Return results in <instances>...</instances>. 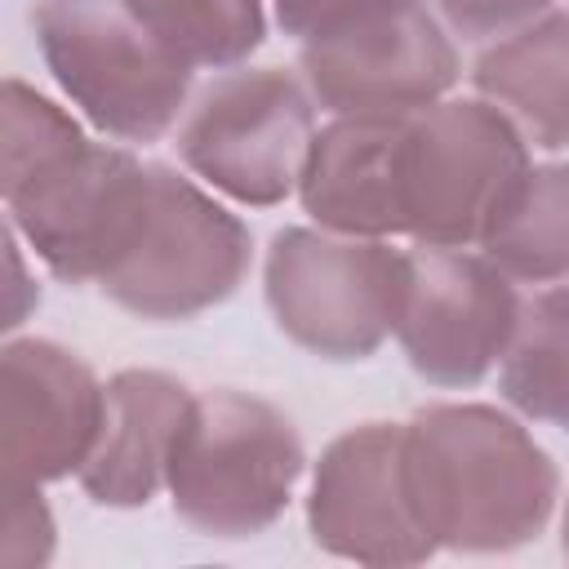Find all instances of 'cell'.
I'll return each mask as SVG.
<instances>
[{"mask_svg":"<svg viewBox=\"0 0 569 569\" xmlns=\"http://www.w3.org/2000/svg\"><path fill=\"white\" fill-rule=\"evenodd\" d=\"M302 471V436L271 400L249 391H204L191 396L164 489L182 525L236 542L258 538L284 516Z\"/></svg>","mask_w":569,"mask_h":569,"instance_id":"obj_3","label":"cell"},{"mask_svg":"<svg viewBox=\"0 0 569 569\" xmlns=\"http://www.w3.org/2000/svg\"><path fill=\"white\" fill-rule=\"evenodd\" d=\"M560 551L569 560V498H565V516H560Z\"/></svg>","mask_w":569,"mask_h":569,"instance_id":"obj_22","label":"cell"},{"mask_svg":"<svg viewBox=\"0 0 569 569\" xmlns=\"http://www.w3.org/2000/svg\"><path fill=\"white\" fill-rule=\"evenodd\" d=\"M151 36L196 67H240L267 40L262 0H129Z\"/></svg>","mask_w":569,"mask_h":569,"instance_id":"obj_18","label":"cell"},{"mask_svg":"<svg viewBox=\"0 0 569 569\" xmlns=\"http://www.w3.org/2000/svg\"><path fill=\"white\" fill-rule=\"evenodd\" d=\"M253 262L249 227L164 160H147L138 222L98 289L138 320H191L227 302Z\"/></svg>","mask_w":569,"mask_h":569,"instance_id":"obj_6","label":"cell"},{"mask_svg":"<svg viewBox=\"0 0 569 569\" xmlns=\"http://www.w3.org/2000/svg\"><path fill=\"white\" fill-rule=\"evenodd\" d=\"M9 511H4V547L0 560L9 569H36L53 556V516L40 489H4Z\"/></svg>","mask_w":569,"mask_h":569,"instance_id":"obj_19","label":"cell"},{"mask_svg":"<svg viewBox=\"0 0 569 569\" xmlns=\"http://www.w3.org/2000/svg\"><path fill=\"white\" fill-rule=\"evenodd\" d=\"M405 284L409 253L325 227H280L262 258V298L276 329L333 365L369 360L396 333Z\"/></svg>","mask_w":569,"mask_h":569,"instance_id":"obj_7","label":"cell"},{"mask_svg":"<svg viewBox=\"0 0 569 569\" xmlns=\"http://www.w3.org/2000/svg\"><path fill=\"white\" fill-rule=\"evenodd\" d=\"M480 253L525 284L569 280V160L529 164L485 231Z\"/></svg>","mask_w":569,"mask_h":569,"instance_id":"obj_16","label":"cell"},{"mask_svg":"<svg viewBox=\"0 0 569 569\" xmlns=\"http://www.w3.org/2000/svg\"><path fill=\"white\" fill-rule=\"evenodd\" d=\"M107 382L53 338H9L0 351L4 489H44L84 467L102 427Z\"/></svg>","mask_w":569,"mask_h":569,"instance_id":"obj_12","label":"cell"},{"mask_svg":"<svg viewBox=\"0 0 569 569\" xmlns=\"http://www.w3.org/2000/svg\"><path fill=\"white\" fill-rule=\"evenodd\" d=\"M187 409H191V391L173 373L120 369L116 378H107L102 427L84 467L76 471L80 489L98 507H116V511L147 507L169 480V458Z\"/></svg>","mask_w":569,"mask_h":569,"instance_id":"obj_13","label":"cell"},{"mask_svg":"<svg viewBox=\"0 0 569 569\" xmlns=\"http://www.w3.org/2000/svg\"><path fill=\"white\" fill-rule=\"evenodd\" d=\"M302 84L333 116H413L458 84V53L422 0H396L298 49Z\"/></svg>","mask_w":569,"mask_h":569,"instance_id":"obj_10","label":"cell"},{"mask_svg":"<svg viewBox=\"0 0 569 569\" xmlns=\"http://www.w3.org/2000/svg\"><path fill=\"white\" fill-rule=\"evenodd\" d=\"M405 116H333L316 129L298 200L316 227L338 236H400L396 151Z\"/></svg>","mask_w":569,"mask_h":569,"instance_id":"obj_14","label":"cell"},{"mask_svg":"<svg viewBox=\"0 0 569 569\" xmlns=\"http://www.w3.org/2000/svg\"><path fill=\"white\" fill-rule=\"evenodd\" d=\"M502 400L547 427L569 431V284L520 302L511 342L498 360Z\"/></svg>","mask_w":569,"mask_h":569,"instance_id":"obj_17","label":"cell"},{"mask_svg":"<svg viewBox=\"0 0 569 569\" xmlns=\"http://www.w3.org/2000/svg\"><path fill=\"white\" fill-rule=\"evenodd\" d=\"M440 22L462 40H502L525 22L542 18L551 0H431Z\"/></svg>","mask_w":569,"mask_h":569,"instance_id":"obj_20","label":"cell"},{"mask_svg":"<svg viewBox=\"0 0 569 569\" xmlns=\"http://www.w3.org/2000/svg\"><path fill=\"white\" fill-rule=\"evenodd\" d=\"M427 529L445 551L502 556L533 542L560 498L551 453L493 405H427L405 422Z\"/></svg>","mask_w":569,"mask_h":569,"instance_id":"obj_2","label":"cell"},{"mask_svg":"<svg viewBox=\"0 0 569 569\" xmlns=\"http://www.w3.org/2000/svg\"><path fill=\"white\" fill-rule=\"evenodd\" d=\"M520 298L485 253L409 249V284L396 320L409 369L431 387H476L502 360Z\"/></svg>","mask_w":569,"mask_h":569,"instance_id":"obj_11","label":"cell"},{"mask_svg":"<svg viewBox=\"0 0 569 569\" xmlns=\"http://www.w3.org/2000/svg\"><path fill=\"white\" fill-rule=\"evenodd\" d=\"M316 142V98L284 67L227 71L196 93L178 129L182 164L249 209L298 191Z\"/></svg>","mask_w":569,"mask_h":569,"instance_id":"obj_8","label":"cell"},{"mask_svg":"<svg viewBox=\"0 0 569 569\" xmlns=\"http://www.w3.org/2000/svg\"><path fill=\"white\" fill-rule=\"evenodd\" d=\"M396 0H276V22L284 36H293L298 44L307 40H320L365 13H378Z\"/></svg>","mask_w":569,"mask_h":569,"instance_id":"obj_21","label":"cell"},{"mask_svg":"<svg viewBox=\"0 0 569 569\" xmlns=\"http://www.w3.org/2000/svg\"><path fill=\"white\" fill-rule=\"evenodd\" d=\"M525 173L529 142L493 102L440 98L400 124V236L427 249H471Z\"/></svg>","mask_w":569,"mask_h":569,"instance_id":"obj_5","label":"cell"},{"mask_svg":"<svg viewBox=\"0 0 569 569\" xmlns=\"http://www.w3.org/2000/svg\"><path fill=\"white\" fill-rule=\"evenodd\" d=\"M31 27L58 89L107 138L160 142L187 111L191 67L129 0H40Z\"/></svg>","mask_w":569,"mask_h":569,"instance_id":"obj_4","label":"cell"},{"mask_svg":"<svg viewBox=\"0 0 569 569\" xmlns=\"http://www.w3.org/2000/svg\"><path fill=\"white\" fill-rule=\"evenodd\" d=\"M311 542L356 565H422L440 551L422 520L405 422H360L333 436L311 471L307 493Z\"/></svg>","mask_w":569,"mask_h":569,"instance_id":"obj_9","label":"cell"},{"mask_svg":"<svg viewBox=\"0 0 569 569\" xmlns=\"http://www.w3.org/2000/svg\"><path fill=\"white\" fill-rule=\"evenodd\" d=\"M471 84L525 133L529 147H569V9H547L520 31L493 40L476 58Z\"/></svg>","mask_w":569,"mask_h":569,"instance_id":"obj_15","label":"cell"},{"mask_svg":"<svg viewBox=\"0 0 569 569\" xmlns=\"http://www.w3.org/2000/svg\"><path fill=\"white\" fill-rule=\"evenodd\" d=\"M147 160L93 142L76 116L18 76L0 89V196L9 227L62 284H98L124 249Z\"/></svg>","mask_w":569,"mask_h":569,"instance_id":"obj_1","label":"cell"}]
</instances>
